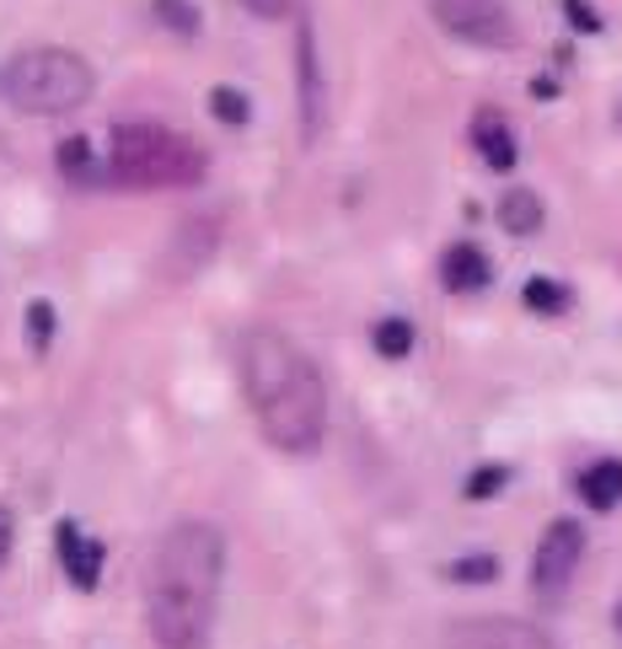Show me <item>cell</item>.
Returning a JSON list of instances; mask_svg holds the SVG:
<instances>
[{
    "instance_id": "cell-1",
    "label": "cell",
    "mask_w": 622,
    "mask_h": 649,
    "mask_svg": "<svg viewBox=\"0 0 622 649\" xmlns=\"http://www.w3.org/2000/svg\"><path fill=\"white\" fill-rule=\"evenodd\" d=\"M226 580V537L209 521H177L162 531L145 580V628L156 649H209Z\"/></svg>"
},
{
    "instance_id": "cell-2",
    "label": "cell",
    "mask_w": 622,
    "mask_h": 649,
    "mask_svg": "<svg viewBox=\"0 0 622 649\" xmlns=\"http://www.w3.org/2000/svg\"><path fill=\"white\" fill-rule=\"evenodd\" d=\"M237 370H242V392L269 446L285 456H312L323 446L328 387L280 327H248L237 344Z\"/></svg>"
},
{
    "instance_id": "cell-3",
    "label": "cell",
    "mask_w": 622,
    "mask_h": 649,
    "mask_svg": "<svg viewBox=\"0 0 622 649\" xmlns=\"http://www.w3.org/2000/svg\"><path fill=\"white\" fill-rule=\"evenodd\" d=\"M205 151L166 123L134 119L119 123L108 140V177L119 188H194L205 183Z\"/></svg>"
},
{
    "instance_id": "cell-4",
    "label": "cell",
    "mask_w": 622,
    "mask_h": 649,
    "mask_svg": "<svg viewBox=\"0 0 622 649\" xmlns=\"http://www.w3.org/2000/svg\"><path fill=\"white\" fill-rule=\"evenodd\" d=\"M91 86H97L91 65H86L81 54H70V48H22L6 65V97H11V108L43 113V119L76 113L86 97H91Z\"/></svg>"
},
{
    "instance_id": "cell-5",
    "label": "cell",
    "mask_w": 622,
    "mask_h": 649,
    "mask_svg": "<svg viewBox=\"0 0 622 649\" xmlns=\"http://www.w3.org/2000/svg\"><path fill=\"white\" fill-rule=\"evenodd\" d=\"M429 17L461 43L478 48H510L515 43V22L499 0H429Z\"/></svg>"
},
{
    "instance_id": "cell-6",
    "label": "cell",
    "mask_w": 622,
    "mask_h": 649,
    "mask_svg": "<svg viewBox=\"0 0 622 649\" xmlns=\"http://www.w3.org/2000/svg\"><path fill=\"white\" fill-rule=\"evenodd\" d=\"M580 559H585V527L580 521H569V516L553 521V527L542 531L537 559H532V591H537L542 602H558V596L569 591Z\"/></svg>"
},
{
    "instance_id": "cell-7",
    "label": "cell",
    "mask_w": 622,
    "mask_h": 649,
    "mask_svg": "<svg viewBox=\"0 0 622 649\" xmlns=\"http://www.w3.org/2000/svg\"><path fill=\"white\" fill-rule=\"evenodd\" d=\"M451 649H558L521 617H467L451 628Z\"/></svg>"
},
{
    "instance_id": "cell-8",
    "label": "cell",
    "mask_w": 622,
    "mask_h": 649,
    "mask_svg": "<svg viewBox=\"0 0 622 649\" xmlns=\"http://www.w3.org/2000/svg\"><path fill=\"white\" fill-rule=\"evenodd\" d=\"M215 247H220V220H215V215H194V220H183V226L172 231L162 274L166 280H194L209 258H215Z\"/></svg>"
},
{
    "instance_id": "cell-9",
    "label": "cell",
    "mask_w": 622,
    "mask_h": 649,
    "mask_svg": "<svg viewBox=\"0 0 622 649\" xmlns=\"http://www.w3.org/2000/svg\"><path fill=\"white\" fill-rule=\"evenodd\" d=\"M295 60H301V134L317 140L323 119H328V97H323V71H317V39H312V28H301Z\"/></svg>"
},
{
    "instance_id": "cell-10",
    "label": "cell",
    "mask_w": 622,
    "mask_h": 649,
    "mask_svg": "<svg viewBox=\"0 0 622 649\" xmlns=\"http://www.w3.org/2000/svg\"><path fill=\"white\" fill-rule=\"evenodd\" d=\"M54 537H59V564L70 574V585H76V591H97V585H102V548H97L91 537H81L76 521H59Z\"/></svg>"
},
{
    "instance_id": "cell-11",
    "label": "cell",
    "mask_w": 622,
    "mask_h": 649,
    "mask_svg": "<svg viewBox=\"0 0 622 649\" xmlns=\"http://www.w3.org/2000/svg\"><path fill=\"white\" fill-rule=\"evenodd\" d=\"M440 280H446V290H457V295H472V290H483V284L494 280V263L483 258V247L457 242V247H446V258H440Z\"/></svg>"
},
{
    "instance_id": "cell-12",
    "label": "cell",
    "mask_w": 622,
    "mask_h": 649,
    "mask_svg": "<svg viewBox=\"0 0 622 649\" xmlns=\"http://www.w3.org/2000/svg\"><path fill=\"white\" fill-rule=\"evenodd\" d=\"M472 145H478V156L494 166V172H510V166H515V156H521V151H515L510 123L499 119V113H478V119H472Z\"/></svg>"
},
{
    "instance_id": "cell-13",
    "label": "cell",
    "mask_w": 622,
    "mask_h": 649,
    "mask_svg": "<svg viewBox=\"0 0 622 649\" xmlns=\"http://www.w3.org/2000/svg\"><path fill=\"white\" fill-rule=\"evenodd\" d=\"M580 499L590 505V510H612V505H622V462H590L580 473Z\"/></svg>"
},
{
    "instance_id": "cell-14",
    "label": "cell",
    "mask_w": 622,
    "mask_h": 649,
    "mask_svg": "<svg viewBox=\"0 0 622 649\" xmlns=\"http://www.w3.org/2000/svg\"><path fill=\"white\" fill-rule=\"evenodd\" d=\"M499 226H504L510 237H532V231H542V199L537 194H526V188L504 194V199H499Z\"/></svg>"
},
{
    "instance_id": "cell-15",
    "label": "cell",
    "mask_w": 622,
    "mask_h": 649,
    "mask_svg": "<svg viewBox=\"0 0 622 649\" xmlns=\"http://www.w3.org/2000/svg\"><path fill=\"white\" fill-rule=\"evenodd\" d=\"M54 162L59 172L70 177V183H97V151H91V140L86 134H70V140H59V151H54Z\"/></svg>"
},
{
    "instance_id": "cell-16",
    "label": "cell",
    "mask_w": 622,
    "mask_h": 649,
    "mask_svg": "<svg viewBox=\"0 0 622 649\" xmlns=\"http://www.w3.org/2000/svg\"><path fill=\"white\" fill-rule=\"evenodd\" d=\"M151 11H156V22L166 33H177V39H199V28H205L194 0H151Z\"/></svg>"
},
{
    "instance_id": "cell-17",
    "label": "cell",
    "mask_w": 622,
    "mask_h": 649,
    "mask_svg": "<svg viewBox=\"0 0 622 649\" xmlns=\"http://www.w3.org/2000/svg\"><path fill=\"white\" fill-rule=\"evenodd\" d=\"M521 301H526L532 312H542V317H558V312L569 306V290H564L558 280H542V274H537V280H526Z\"/></svg>"
},
{
    "instance_id": "cell-18",
    "label": "cell",
    "mask_w": 622,
    "mask_h": 649,
    "mask_svg": "<svg viewBox=\"0 0 622 649\" xmlns=\"http://www.w3.org/2000/svg\"><path fill=\"white\" fill-rule=\"evenodd\" d=\"M371 344H375V355H386V360H403V355L414 349V327L403 323V317H386V323H375Z\"/></svg>"
},
{
    "instance_id": "cell-19",
    "label": "cell",
    "mask_w": 622,
    "mask_h": 649,
    "mask_svg": "<svg viewBox=\"0 0 622 649\" xmlns=\"http://www.w3.org/2000/svg\"><path fill=\"white\" fill-rule=\"evenodd\" d=\"M209 113H215V119H220V123H231V129H237V123H248V119H252L248 97H242L237 86H215V91H209Z\"/></svg>"
},
{
    "instance_id": "cell-20",
    "label": "cell",
    "mask_w": 622,
    "mask_h": 649,
    "mask_svg": "<svg viewBox=\"0 0 622 649\" xmlns=\"http://www.w3.org/2000/svg\"><path fill=\"white\" fill-rule=\"evenodd\" d=\"M48 344H54V306H48V301H33V306H28V349L43 355Z\"/></svg>"
},
{
    "instance_id": "cell-21",
    "label": "cell",
    "mask_w": 622,
    "mask_h": 649,
    "mask_svg": "<svg viewBox=\"0 0 622 649\" xmlns=\"http://www.w3.org/2000/svg\"><path fill=\"white\" fill-rule=\"evenodd\" d=\"M457 585H489L499 574V559H489V553H472V559H457V564L446 569Z\"/></svg>"
},
{
    "instance_id": "cell-22",
    "label": "cell",
    "mask_w": 622,
    "mask_h": 649,
    "mask_svg": "<svg viewBox=\"0 0 622 649\" xmlns=\"http://www.w3.org/2000/svg\"><path fill=\"white\" fill-rule=\"evenodd\" d=\"M504 484H510V473H504L499 462H489V467H478V473L467 478V499H494Z\"/></svg>"
},
{
    "instance_id": "cell-23",
    "label": "cell",
    "mask_w": 622,
    "mask_h": 649,
    "mask_svg": "<svg viewBox=\"0 0 622 649\" xmlns=\"http://www.w3.org/2000/svg\"><path fill=\"white\" fill-rule=\"evenodd\" d=\"M569 6V22L580 28V33H601V17L590 11V0H564Z\"/></svg>"
},
{
    "instance_id": "cell-24",
    "label": "cell",
    "mask_w": 622,
    "mask_h": 649,
    "mask_svg": "<svg viewBox=\"0 0 622 649\" xmlns=\"http://www.w3.org/2000/svg\"><path fill=\"white\" fill-rule=\"evenodd\" d=\"M252 17H263V22H274V17H291V6L295 0H242Z\"/></svg>"
},
{
    "instance_id": "cell-25",
    "label": "cell",
    "mask_w": 622,
    "mask_h": 649,
    "mask_svg": "<svg viewBox=\"0 0 622 649\" xmlns=\"http://www.w3.org/2000/svg\"><path fill=\"white\" fill-rule=\"evenodd\" d=\"M11 542H17V521H11V510L0 505V569H6V559H11Z\"/></svg>"
},
{
    "instance_id": "cell-26",
    "label": "cell",
    "mask_w": 622,
    "mask_h": 649,
    "mask_svg": "<svg viewBox=\"0 0 622 649\" xmlns=\"http://www.w3.org/2000/svg\"><path fill=\"white\" fill-rule=\"evenodd\" d=\"M618 628H622V607H618Z\"/></svg>"
}]
</instances>
